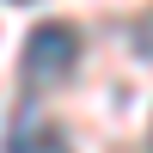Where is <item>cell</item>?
<instances>
[{
  "instance_id": "6da1fadb",
  "label": "cell",
  "mask_w": 153,
  "mask_h": 153,
  "mask_svg": "<svg viewBox=\"0 0 153 153\" xmlns=\"http://www.w3.org/2000/svg\"><path fill=\"white\" fill-rule=\"evenodd\" d=\"M80 61V31L74 25H37L25 43V80L31 86H55L68 80V68Z\"/></svg>"
},
{
  "instance_id": "7a4b0ae2",
  "label": "cell",
  "mask_w": 153,
  "mask_h": 153,
  "mask_svg": "<svg viewBox=\"0 0 153 153\" xmlns=\"http://www.w3.org/2000/svg\"><path fill=\"white\" fill-rule=\"evenodd\" d=\"M6 153H61V147H55V129H37L31 110H25L19 129H12V141H6Z\"/></svg>"
}]
</instances>
